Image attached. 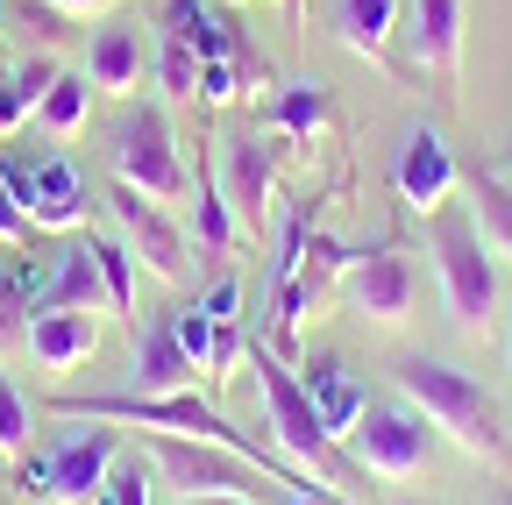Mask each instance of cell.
Here are the masks:
<instances>
[{
	"instance_id": "cell-1",
	"label": "cell",
	"mask_w": 512,
	"mask_h": 505,
	"mask_svg": "<svg viewBox=\"0 0 512 505\" xmlns=\"http://www.w3.org/2000/svg\"><path fill=\"white\" fill-rule=\"evenodd\" d=\"M392 377H399V399H406L427 427H441V434L456 441L463 456H477L484 470L512 477V449H505V427H498V399L477 385L470 370L441 363V356H406Z\"/></svg>"
},
{
	"instance_id": "cell-2",
	"label": "cell",
	"mask_w": 512,
	"mask_h": 505,
	"mask_svg": "<svg viewBox=\"0 0 512 505\" xmlns=\"http://www.w3.org/2000/svg\"><path fill=\"white\" fill-rule=\"evenodd\" d=\"M249 363H256V385H264V413H271V434H278V456H292L299 470H313V484H328L335 498L370 505V498H363V470L349 463L342 441L320 427V413H313V399H306V385H299V370H292L271 342H256Z\"/></svg>"
},
{
	"instance_id": "cell-3",
	"label": "cell",
	"mask_w": 512,
	"mask_h": 505,
	"mask_svg": "<svg viewBox=\"0 0 512 505\" xmlns=\"http://www.w3.org/2000/svg\"><path fill=\"white\" fill-rule=\"evenodd\" d=\"M427 249H434V278H441V299H448V321L463 335H484L491 306H498V257L484 249L477 221L441 207L434 228H427Z\"/></svg>"
},
{
	"instance_id": "cell-4",
	"label": "cell",
	"mask_w": 512,
	"mask_h": 505,
	"mask_svg": "<svg viewBox=\"0 0 512 505\" xmlns=\"http://www.w3.org/2000/svg\"><path fill=\"white\" fill-rule=\"evenodd\" d=\"M107 157H114V185H128V193H143V200H157V207L192 200V164H185V150H178V129H171L164 107L121 114Z\"/></svg>"
},
{
	"instance_id": "cell-5",
	"label": "cell",
	"mask_w": 512,
	"mask_h": 505,
	"mask_svg": "<svg viewBox=\"0 0 512 505\" xmlns=\"http://www.w3.org/2000/svg\"><path fill=\"white\" fill-rule=\"evenodd\" d=\"M114 463H121V449H114V427H100V420H86L64 449L50 456V463H29V456H15V498H50V505H86V498H100L107 491V477H114Z\"/></svg>"
},
{
	"instance_id": "cell-6",
	"label": "cell",
	"mask_w": 512,
	"mask_h": 505,
	"mask_svg": "<svg viewBox=\"0 0 512 505\" xmlns=\"http://www.w3.org/2000/svg\"><path fill=\"white\" fill-rule=\"evenodd\" d=\"M349 463L363 470V477H384V484H413L420 470H427V456H434V427L406 406V399H392V406H363V420L349 427Z\"/></svg>"
},
{
	"instance_id": "cell-7",
	"label": "cell",
	"mask_w": 512,
	"mask_h": 505,
	"mask_svg": "<svg viewBox=\"0 0 512 505\" xmlns=\"http://www.w3.org/2000/svg\"><path fill=\"white\" fill-rule=\"evenodd\" d=\"M150 470L178 498H256L249 456L221 449V441H200V434H150Z\"/></svg>"
},
{
	"instance_id": "cell-8",
	"label": "cell",
	"mask_w": 512,
	"mask_h": 505,
	"mask_svg": "<svg viewBox=\"0 0 512 505\" xmlns=\"http://www.w3.org/2000/svg\"><path fill=\"white\" fill-rule=\"evenodd\" d=\"M107 214H114V235L136 249V264H143L150 278L185 285V271H192V235L171 221V207H157V200H143V193H128V185H114V193H107Z\"/></svg>"
},
{
	"instance_id": "cell-9",
	"label": "cell",
	"mask_w": 512,
	"mask_h": 505,
	"mask_svg": "<svg viewBox=\"0 0 512 505\" xmlns=\"http://www.w3.org/2000/svg\"><path fill=\"white\" fill-rule=\"evenodd\" d=\"M342 292H349V306L363 313V321L406 328L413 321V299H420V278H413V264L399 257L392 242H377V249H363V257L342 271Z\"/></svg>"
},
{
	"instance_id": "cell-10",
	"label": "cell",
	"mask_w": 512,
	"mask_h": 505,
	"mask_svg": "<svg viewBox=\"0 0 512 505\" xmlns=\"http://www.w3.org/2000/svg\"><path fill=\"white\" fill-rule=\"evenodd\" d=\"M406 50L448 93L463 79V0H406Z\"/></svg>"
},
{
	"instance_id": "cell-11",
	"label": "cell",
	"mask_w": 512,
	"mask_h": 505,
	"mask_svg": "<svg viewBox=\"0 0 512 505\" xmlns=\"http://www.w3.org/2000/svg\"><path fill=\"white\" fill-rule=\"evenodd\" d=\"M221 193H228L242 235H256V228L271 221V207H278V171H271V150L256 143V136H228V150H221Z\"/></svg>"
},
{
	"instance_id": "cell-12",
	"label": "cell",
	"mask_w": 512,
	"mask_h": 505,
	"mask_svg": "<svg viewBox=\"0 0 512 505\" xmlns=\"http://www.w3.org/2000/svg\"><path fill=\"white\" fill-rule=\"evenodd\" d=\"M392 178H399V200L413 214H441L448 193H456V157H448L441 129H413L406 150H399V164H392Z\"/></svg>"
},
{
	"instance_id": "cell-13",
	"label": "cell",
	"mask_w": 512,
	"mask_h": 505,
	"mask_svg": "<svg viewBox=\"0 0 512 505\" xmlns=\"http://www.w3.org/2000/svg\"><path fill=\"white\" fill-rule=\"evenodd\" d=\"M200 385V363L185 356L178 328H171V313H157V321L136 335V363H128V392H192Z\"/></svg>"
},
{
	"instance_id": "cell-14",
	"label": "cell",
	"mask_w": 512,
	"mask_h": 505,
	"mask_svg": "<svg viewBox=\"0 0 512 505\" xmlns=\"http://www.w3.org/2000/svg\"><path fill=\"white\" fill-rule=\"evenodd\" d=\"M86 207H93L86 171H79L72 157L43 150V157H36V185H29V221L50 228V235H72V228L86 221Z\"/></svg>"
},
{
	"instance_id": "cell-15",
	"label": "cell",
	"mask_w": 512,
	"mask_h": 505,
	"mask_svg": "<svg viewBox=\"0 0 512 505\" xmlns=\"http://www.w3.org/2000/svg\"><path fill=\"white\" fill-rule=\"evenodd\" d=\"M43 306L107 313V285H100V264H93V242H64V249H50L43 285L29 292V313H43Z\"/></svg>"
},
{
	"instance_id": "cell-16",
	"label": "cell",
	"mask_w": 512,
	"mask_h": 505,
	"mask_svg": "<svg viewBox=\"0 0 512 505\" xmlns=\"http://www.w3.org/2000/svg\"><path fill=\"white\" fill-rule=\"evenodd\" d=\"M29 356L43 370H79L93 349H100V313H79V306H43L29 313Z\"/></svg>"
},
{
	"instance_id": "cell-17",
	"label": "cell",
	"mask_w": 512,
	"mask_h": 505,
	"mask_svg": "<svg viewBox=\"0 0 512 505\" xmlns=\"http://www.w3.org/2000/svg\"><path fill=\"white\" fill-rule=\"evenodd\" d=\"M299 385H306V399H313V413H320V427H328L335 441H349V427L363 420V385H356V370L335 356V349H320V356H306L299 363Z\"/></svg>"
},
{
	"instance_id": "cell-18",
	"label": "cell",
	"mask_w": 512,
	"mask_h": 505,
	"mask_svg": "<svg viewBox=\"0 0 512 505\" xmlns=\"http://www.w3.org/2000/svg\"><path fill=\"white\" fill-rule=\"evenodd\" d=\"M143 29L136 22H107V29H93V43H86V79L100 86V93H136L143 86Z\"/></svg>"
},
{
	"instance_id": "cell-19",
	"label": "cell",
	"mask_w": 512,
	"mask_h": 505,
	"mask_svg": "<svg viewBox=\"0 0 512 505\" xmlns=\"http://www.w3.org/2000/svg\"><path fill=\"white\" fill-rule=\"evenodd\" d=\"M392 29H399V0H342L335 8V36H342L349 57H363V65H384Z\"/></svg>"
},
{
	"instance_id": "cell-20",
	"label": "cell",
	"mask_w": 512,
	"mask_h": 505,
	"mask_svg": "<svg viewBox=\"0 0 512 505\" xmlns=\"http://www.w3.org/2000/svg\"><path fill=\"white\" fill-rule=\"evenodd\" d=\"M164 36H178L192 57H242V36L207 8V0H164Z\"/></svg>"
},
{
	"instance_id": "cell-21",
	"label": "cell",
	"mask_w": 512,
	"mask_h": 505,
	"mask_svg": "<svg viewBox=\"0 0 512 505\" xmlns=\"http://www.w3.org/2000/svg\"><path fill=\"white\" fill-rule=\"evenodd\" d=\"M271 121H278V136H292V143H313V136H328V121H335V100H328V86H320V79H292V86H278V100H271Z\"/></svg>"
},
{
	"instance_id": "cell-22",
	"label": "cell",
	"mask_w": 512,
	"mask_h": 505,
	"mask_svg": "<svg viewBox=\"0 0 512 505\" xmlns=\"http://www.w3.org/2000/svg\"><path fill=\"white\" fill-rule=\"evenodd\" d=\"M192 235H200V249H214V257H228V249L242 242V221H235L221 178H214L207 164L192 171Z\"/></svg>"
},
{
	"instance_id": "cell-23",
	"label": "cell",
	"mask_w": 512,
	"mask_h": 505,
	"mask_svg": "<svg viewBox=\"0 0 512 505\" xmlns=\"http://www.w3.org/2000/svg\"><path fill=\"white\" fill-rule=\"evenodd\" d=\"M86 114H93V79H86V72H57L50 93L36 100V129L64 143V136H79V129H86Z\"/></svg>"
},
{
	"instance_id": "cell-24",
	"label": "cell",
	"mask_w": 512,
	"mask_h": 505,
	"mask_svg": "<svg viewBox=\"0 0 512 505\" xmlns=\"http://www.w3.org/2000/svg\"><path fill=\"white\" fill-rule=\"evenodd\" d=\"M470 221H477L491 257H512V185L505 178H477L470 185Z\"/></svg>"
},
{
	"instance_id": "cell-25",
	"label": "cell",
	"mask_w": 512,
	"mask_h": 505,
	"mask_svg": "<svg viewBox=\"0 0 512 505\" xmlns=\"http://www.w3.org/2000/svg\"><path fill=\"white\" fill-rule=\"evenodd\" d=\"M86 242H93V264L107 285V313H136V249L121 235H86Z\"/></svg>"
},
{
	"instance_id": "cell-26",
	"label": "cell",
	"mask_w": 512,
	"mask_h": 505,
	"mask_svg": "<svg viewBox=\"0 0 512 505\" xmlns=\"http://www.w3.org/2000/svg\"><path fill=\"white\" fill-rule=\"evenodd\" d=\"M157 86H164L171 100H200V57H192L178 36L157 43Z\"/></svg>"
},
{
	"instance_id": "cell-27",
	"label": "cell",
	"mask_w": 512,
	"mask_h": 505,
	"mask_svg": "<svg viewBox=\"0 0 512 505\" xmlns=\"http://www.w3.org/2000/svg\"><path fill=\"white\" fill-rule=\"evenodd\" d=\"M29 427H36V406L15 392V377L0 370V456H22L29 449Z\"/></svg>"
},
{
	"instance_id": "cell-28",
	"label": "cell",
	"mask_w": 512,
	"mask_h": 505,
	"mask_svg": "<svg viewBox=\"0 0 512 505\" xmlns=\"http://www.w3.org/2000/svg\"><path fill=\"white\" fill-rule=\"evenodd\" d=\"M171 328H178V342H185V356L192 363H214V321H207V306L200 299H192V306H171Z\"/></svg>"
},
{
	"instance_id": "cell-29",
	"label": "cell",
	"mask_w": 512,
	"mask_h": 505,
	"mask_svg": "<svg viewBox=\"0 0 512 505\" xmlns=\"http://www.w3.org/2000/svg\"><path fill=\"white\" fill-rule=\"evenodd\" d=\"M235 93H242V57H200V100L228 107Z\"/></svg>"
},
{
	"instance_id": "cell-30",
	"label": "cell",
	"mask_w": 512,
	"mask_h": 505,
	"mask_svg": "<svg viewBox=\"0 0 512 505\" xmlns=\"http://www.w3.org/2000/svg\"><path fill=\"white\" fill-rule=\"evenodd\" d=\"M107 505H150V463H143V456L114 463V477H107Z\"/></svg>"
},
{
	"instance_id": "cell-31",
	"label": "cell",
	"mask_w": 512,
	"mask_h": 505,
	"mask_svg": "<svg viewBox=\"0 0 512 505\" xmlns=\"http://www.w3.org/2000/svg\"><path fill=\"white\" fill-rule=\"evenodd\" d=\"M249 356V335H242V321H214V363H207V377H235V363Z\"/></svg>"
},
{
	"instance_id": "cell-32",
	"label": "cell",
	"mask_w": 512,
	"mask_h": 505,
	"mask_svg": "<svg viewBox=\"0 0 512 505\" xmlns=\"http://www.w3.org/2000/svg\"><path fill=\"white\" fill-rule=\"evenodd\" d=\"M8 79H15V93H22V100H29V114H36V100L50 93V79H57V65H50V57H36V65H15Z\"/></svg>"
},
{
	"instance_id": "cell-33",
	"label": "cell",
	"mask_w": 512,
	"mask_h": 505,
	"mask_svg": "<svg viewBox=\"0 0 512 505\" xmlns=\"http://www.w3.org/2000/svg\"><path fill=\"white\" fill-rule=\"evenodd\" d=\"M200 306H207V321H242V285L235 278H214Z\"/></svg>"
},
{
	"instance_id": "cell-34",
	"label": "cell",
	"mask_w": 512,
	"mask_h": 505,
	"mask_svg": "<svg viewBox=\"0 0 512 505\" xmlns=\"http://www.w3.org/2000/svg\"><path fill=\"white\" fill-rule=\"evenodd\" d=\"M29 228H36V221H29V207L8 193V185H0V242L15 249V242H29Z\"/></svg>"
},
{
	"instance_id": "cell-35",
	"label": "cell",
	"mask_w": 512,
	"mask_h": 505,
	"mask_svg": "<svg viewBox=\"0 0 512 505\" xmlns=\"http://www.w3.org/2000/svg\"><path fill=\"white\" fill-rule=\"evenodd\" d=\"M22 121H29V100L15 93V79H8V72H0V136H15Z\"/></svg>"
},
{
	"instance_id": "cell-36",
	"label": "cell",
	"mask_w": 512,
	"mask_h": 505,
	"mask_svg": "<svg viewBox=\"0 0 512 505\" xmlns=\"http://www.w3.org/2000/svg\"><path fill=\"white\" fill-rule=\"evenodd\" d=\"M50 15H100V8H114V0H43Z\"/></svg>"
},
{
	"instance_id": "cell-37",
	"label": "cell",
	"mask_w": 512,
	"mask_h": 505,
	"mask_svg": "<svg viewBox=\"0 0 512 505\" xmlns=\"http://www.w3.org/2000/svg\"><path fill=\"white\" fill-rule=\"evenodd\" d=\"M285 505H349V498H335V491H328V484H306V491H292V498H285Z\"/></svg>"
},
{
	"instance_id": "cell-38",
	"label": "cell",
	"mask_w": 512,
	"mask_h": 505,
	"mask_svg": "<svg viewBox=\"0 0 512 505\" xmlns=\"http://www.w3.org/2000/svg\"><path fill=\"white\" fill-rule=\"evenodd\" d=\"M185 505H256V498H185Z\"/></svg>"
},
{
	"instance_id": "cell-39",
	"label": "cell",
	"mask_w": 512,
	"mask_h": 505,
	"mask_svg": "<svg viewBox=\"0 0 512 505\" xmlns=\"http://www.w3.org/2000/svg\"><path fill=\"white\" fill-rule=\"evenodd\" d=\"M285 22H306V0H285Z\"/></svg>"
},
{
	"instance_id": "cell-40",
	"label": "cell",
	"mask_w": 512,
	"mask_h": 505,
	"mask_svg": "<svg viewBox=\"0 0 512 505\" xmlns=\"http://www.w3.org/2000/svg\"><path fill=\"white\" fill-rule=\"evenodd\" d=\"M505 363H512V328H505Z\"/></svg>"
},
{
	"instance_id": "cell-41",
	"label": "cell",
	"mask_w": 512,
	"mask_h": 505,
	"mask_svg": "<svg viewBox=\"0 0 512 505\" xmlns=\"http://www.w3.org/2000/svg\"><path fill=\"white\" fill-rule=\"evenodd\" d=\"M505 164H512V143H505Z\"/></svg>"
},
{
	"instance_id": "cell-42",
	"label": "cell",
	"mask_w": 512,
	"mask_h": 505,
	"mask_svg": "<svg viewBox=\"0 0 512 505\" xmlns=\"http://www.w3.org/2000/svg\"><path fill=\"white\" fill-rule=\"evenodd\" d=\"M0 285H8V271H0Z\"/></svg>"
},
{
	"instance_id": "cell-43",
	"label": "cell",
	"mask_w": 512,
	"mask_h": 505,
	"mask_svg": "<svg viewBox=\"0 0 512 505\" xmlns=\"http://www.w3.org/2000/svg\"><path fill=\"white\" fill-rule=\"evenodd\" d=\"M498 505H512V498H498Z\"/></svg>"
},
{
	"instance_id": "cell-44",
	"label": "cell",
	"mask_w": 512,
	"mask_h": 505,
	"mask_svg": "<svg viewBox=\"0 0 512 505\" xmlns=\"http://www.w3.org/2000/svg\"><path fill=\"white\" fill-rule=\"evenodd\" d=\"M0 36H8V29H0Z\"/></svg>"
}]
</instances>
